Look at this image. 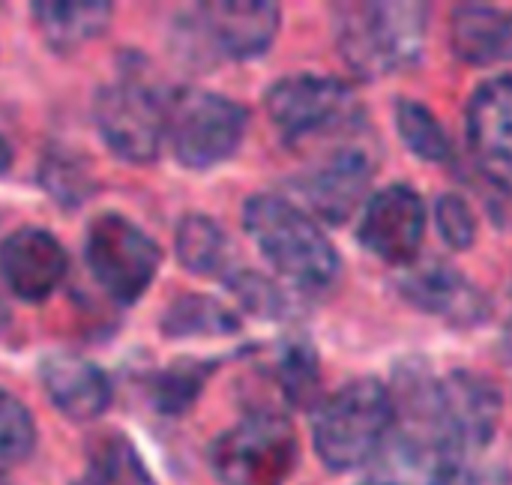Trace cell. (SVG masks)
Masks as SVG:
<instances>
[{"mask_svg": "<svg viewBox=\"0 0 512 485\" xmlns=\"http://www.w3.org/2000/svg\"><path fill=\"white\" fill-rule=\"evenodd\" d=\"M393 426L378 453L384 485H453L465 474L468 453L444 396V378L423 360L399 366L393 381Z\"/></svg>", "mask_w": 512, "mask_h": 485, "instance_id": "cell-1", "label": "cell"}, {"mask_svg": "<svg viewBox=\"0 0 512 485\" xmlns=\"http://www.w3.org/2000/svg\"><path fill=\"white\" fill-rule=\"evenodd\" d=\"M243 228L267 264L300 291H324L342 264L318 219L279 192H258L243 207Z\"/></svg>", "mask_w": 512, "mask_h": 485, "instance_id": "cell-2", "label": "cell"}, {"mask_svg": "<svg viewBox=\"0 0 512 485\" xmlns=\"http://www.w3.org/2000/svg\"><path fill=\"white\" fill-rule=\"evenodd\" d=\"M264 108L285 147L306 159L369 126L360 96L330 75H288L270 84Z\"/></svg>", "mask_w": 512, "mask_h": 485, "instance_id": "cell-3", "label": "cell"}, {"mask_svg": "<svg viewBox=\"0 0 512 485\" xmlns=\"http://www.w3.org/2000/svg\"><path fill=\"white\" fill-rule=\"evenodd\" d=\"M168 102L171 90L156 81L147 60L129 54L117 63L114 78L99 87L93 120L117 159L147 165L159 156L162 141L168 138Z\"/></svg>", "mask_w": 512, "mask_h": 485, "instance_id": "cell-4", "label": "cell"}, {"mask_svg": "<svg viewBox=\"0 0 512 485\" xmlns=\"http://www.w3.org/2000/svg\"><path fill=\"white\" fill-rule=\"evenodd\" d=\"M393 426V396L378 378H357L312 414V444L327 471L345 474L378 459Z\"/></svg>", "mask_w": 512, "mask_h": 485, "instance_id": "cell-5", "label": "cell"}, {"mask_svg": "<svg viewBox=\"0 0 512 485\" xmlns=\"http://www.w3.org/2000/svg\"><path fill=\"white\" fill-rule=\"evenodd\" d=\"M336 12L339 54L360 78H384L423 57L426 3H345Z\"/></svg>", "mask_w": 512, "mask_h": 485, "instance_id": "cell-6", "label": "cell"}, {"mask_svg": "<svg viewBox=\"0 0 512 485\" xmlns=\"http://www.w3.org/2000/svg\"><path fill=\"white\" fill-rule=\"evenodd\" d=\"M207 462L222 485H285L300 462V441L282 411L255 408L210 444Z\"/></svg>", "mask_w": 512, "mask_h": 485, "instance_id": "cell-7", "label": "cell"}, {"mask_svg": "<svg viewBox=\"0 0 512 485\" xmlns=\"http://www.w3.org/2000/svg\"><path fill=\"white\" fill-rule=\"evenodd\" d=\"M249 129V111L219 93L198 87L171 90L168 141L174 159L192 171H210L228 162Z\"/></svg>", "mask_w": 512, "mask_h": 485, "instance_id": "cell-8", "label": "cell"}, {"mask_svg": "<svg viewBox=\"0 0 512 485\" xmlns=\"http://www.w3.org/2000/svg\"><path fill=\"white\" fill-rule=\"evenodd\" d=\"M84 255L93 282L117 306L138 303L162 264L159 243L120 213H99L87 225Z\"/></svg>", "mask_w": 512, "mask_h": 485, "instance_id": "cell-9", "label": "cell"}, {"mask_svg": "<svg viewBox=\"0 0 512 485\" xmlns=\"http://www.w3.org/2000/svg\"><path fill=\"white\" fill-rule=\"evenodd\" d=\"M381 165V141L375 129H363L354 138L336 144L333 150L306 159V171L297 183L312 216L333 225L354 216V210L369 195V186Z\"/></svg>", "mask_w": 512, "mask_h": 485, "instance_id": "cell-10", "label": "cell"}, {"mask_svg": "<svg viewBox=\"0 0 512 485\" xmlns=\"http://www.w3.org/2000/svg\"><path fill=\"white\" fill-rule=\"evenodd\" d=\"M183 24L186 42H192L195 51L228 60H252L276 42L279 6L261 0L201 3Z\"/></svg>", "mask_w": 512, "mask_h": 485, "instance_id": "cell-11", "label": "cell"}, {"mask_svg": "<svg viewBox=\"0 0 512 485\" xmlns=\"http://www.w3.org/2000/svg\"><path fill=\"white\" fill-rule=\"evenodd\" d=\"M426 237V204L408 183H393L363 204L357 240L360 246L390 267L417 264Z\"/></svg>", "mask_w": 512, "mask_h": 485, "instance_id": "cell-12", "label": "cell"}, {"mask_svg": "<svg viewBox=\"0 0 512 485\" xmlns=\"http://www.w3.org/2000/svg\"><path fill=\"white\" fill-rule=\"evenodd\" d=\"M465 126L474 165L512 198V75H498L474 90Z\"/></svg>", "mask_w": 512, "mask_h": 485, "instance_id": "cell-13", "label": "cell"}, {"mask_svg": "<svg viewBox=\"0 0 512 485\" xmlns=\"http://www.w3.org/2000/svg\"><path fill=\"white\" fill-rule=\"evenodd\" d=\"M66 270L69 255L45 228L27 225L0 243V279L21 303H45L66 279Z\"/></svg>", "mask_w": 512, "mask_h": 485, "instance_id": "cell-14", "label": "cell"}, {"mask_svg": "<svg viewBox=\"0 0 512 485\" xmlns=\"http://www.w3.org/2000/svg\"><path fill=\"white\" fill-rule=\"evenodd\" d=\"M399 294L411 306L462 327L480 324L489 315V300L468 282L462 270L444 261L411 264L399 282Z\"/></svg>", "mask_w": 512, "mask_h": 485, "instance_id": "cell-15", "label": "cell"}, {"mask_svg": "<svg viewBox=\"0 0 512 485\" xmlns=\"http://www.w3.org/2000/svg\"><path fill=\"white\" fill-rule=\"evenodd\" d=\"M39 378H42L48 402L72 423L99 420L108 411L111 396H114V387L105 369L69 351L48 354L39 366Z\"/></svg>", "mask_w": 512, "mask_h": 485, "instance_id": "cell-16", "label": "cell"}, {"mask_svg": "<svg viewBox=\"0 0 512 485\" xmlns=\"http://www.w3.org/2000/svg\"><path fill=\"white\" fill-rule=\"evenodd\" d=\"M444 396L453 423L462 435L468 459L489 450L501 426V411H504L501 390L474 372H450L444 375Z\"/></svg>", "mask_w": 512, "mask_h": 485, "instance_id": "cell-17", "label": "cell"}, {"mask_svg": "<svg viewBox=\"0 0 512 485\" xmlns=\"http://www.w3.org/2000/svg\"><path fill=\"white\" fill-rule=\"evenodd\" d=\"M450 42L456 57L471 66L512 63V12L483 3L456 6Z\"/></svg>", "mask_w": 512, "mask_h": 485, "instance_id": "cell-18", "label": "cell"}, {"mask_svg": "<svg viewBox=\"0 0 512 485\" xmlns=\"http://www.w3.org/2000/svg\"><path fill=\"white\" fill-rule=\"evenodd\" d=\"M30 9H33V18L39 24L45 45L60 54L78 51L81 45L99 39L111 27V18H114V3H105V0H84V3L45 0V3H33Z\"/></svg>", "mask_w": 512, "mask_h": 485, "instance_id": "cell-19", "label": "cell"}, {"mask_svg": "<svg viewBox=\"0 0 512 485\" xmlns=\"http://www.w3.org/2000/svg\"><path fill=\"white\" fill-rule=\"evenodd\" d=\"M240 333V318L231 306L207 294L177 297L162 315L165 339H228Z\"/></svg>", "mask_w": 512, "mask_h": 485, "instance_id": "cell-20", "label": "cell"}, {"mask_svg": "<svg viewBox=\"0 0 512 485\" xmlns=\"http://www.w3.org/2000/svg\"><path fill=\"white\" fill-rule=\"evenodd\" d=\"M174 249H177L180 264L195 276H219V279H225L234 270L228 234L210 216H201V213L183 216L180 225H177Z\"/></svg>", "mask_w": 512, "mask_h": 485, "instance_id": "cell-21", "label": "cell"}, {"mask_svg": "<svg viewBox=\"0 0 512 485\" xmlns=\"http://www.w3.org/2000/svg\"><path fill=\"white\" fill-rule=\"evenodd\" d=\"M72 485H156V480L135 444L120 432H108L90 444L87 468Z\"/></svg>", "mask_w": 512, "mask_h": 485, "instance_id": "cell-22", "label": "cell"}, {"mask_svg": "<svg viewBox=\"0 0 512 485\" xmlns=\"http://www.w3.org/2000/svg\"><path fill=\"white\" fill-rule=\"evenodd\" d=\"M270 381L276 384L279 399L288 408H309L318 399L321 387V366L315 348L306 339H288L276 348L270 360Z\"/></svg>", "mask_w": 512, "mask_h": 485, "instance_id": "cell-23", "label": "cell"}, {"mask_svg": "<svg viewBox=\"0 0 512 485\" xmlns=\"http://www.w3.org/2000/svg\"><path fill=\"white\" fill-rule=\"evenodd\" d=\"M219 360H174L150 378V402L162 417H183L204 393Z\"/></svg>", "mask_w": 512, "mask_h": 485, "instance_id": "cell-24", "label": "cell"}, {"mask_svg": "<svg viewBox=\"0 0 512 485\" xmlns=\"http://www.w3.org/2000/svg\"><path fill=\"white\" fill-rule=\"evenodd\" d=\"M396 129H399L402 144L423 162H447L453 156L450 135L426 102L399 99L396 102Z\"/></svg>", "mask_w": 512, "mask_h": 485, "instance_id": "cell-25", "label": "cell"}, {"mask_svg": "<svg viewBox=\"0 0 512 485\" xmlns=\"http://www.w3.org/2000/svg\"><path fill=\"white\" fill-rule=\"evenodd\" d=\"M36 447V423L30 408L0 387V474L30 459Z\"/></svg>", "mask_w": 512, "mask_h": 485, "instance_id": "cell-26", "label": "cell"}, {"mask_svg": "<svg viewBox=\"0 0 512 485\" xmlns=\"http://www.w3.org/2000/svg\"><path fill=\"white\" fill-rule=\"evenodd\" d=\"M222 282H225V288L234 294V300L240 303L243 312H249V315H255V318H264V321H279V318L288 315V297H285L282 288H279L273 279H267V276H261V273H255V270H240V267H234Z\"/></svg>", "mask_w": 512, "mask_h": 485, "instance_id": "cell-27", "label": "cell"}, {"mask_svg": "<svg viewBox=\"0 0 512 485\" xmlns=\"http://www.w3.org/2000/svg\"><path fill=\"white\" fill-rule=\"evenodd\" d=\"M42 189H48L51 198L60 201L66 210H75L93 192V180L69 153H48L42 159Z\"/></svg>", "mask_w": 512, "mask_h": 485, "instance_id": "cell-28", "label": "cell"}, {"mask_svg": "<svg viewBox=\"0 0 512 485\" xmlns=\"http://www.w3.org/2000/svg\"><path fill=\"white\" fill-rule=\"evenodd\" d=\"M435 222H438V234L444 237V243L450 249H456V252L471 249L474 240H477V231H480L471 204L462 195H456V192H447V195L438 198Z\"/></svg>", "mask_w": 512, "mask_h": 485, "instance_id": "cell-29", "label": "cell"}, {"mask_svg": "<svg viewBox=\"0 0 512 485\" xmlns=\"http://www.w3.org/2000/svg\"><path fill=\"white\" fill-rule=\"evenodd\" d=\"M12 156H15V150H12L9 138L0 132V174H6V171H9V165H12Z\"/></svg>", "mask_w": 512, "mask_h": 485, "instance_id": "cell-30", "label": "cell"}, {"mask_svg": "<svg viewBox=\"0 0 512 485\" xmlns=\"http://www.w3.org/2000/svg\"><path fill=\"white\" fill-rule=\"evenodd\" d=\"M504 357H507V363H512V324L507 327V336H504Z\"/></svg>", "mask_w": 512, "mask_h": 485, "instance_id": "cell-31", "label": "cell"}, {"mask_svg": "<svg viewBox=\"0 0 512 485\" xmlns=\"http://www.w3.org/2000/svg\"><path fill=\"white\" fill-rule=\"evenodd\" d=\"M9 321V312H6V306L0 303V330H3V324Z\"/></svg>", "mask_w": 512, "mask_h": 485, "instance_id": "cell-32", "label": "cell"}, {"mask_svg": "<svg viewBox=\"0 0 512 485\" xmlns=\"http://www.w3.org/2000/svg\"><path fill=\"white\" fill-rule=\"evenodd\" d=\"M0 485H9V477H3V474H0Z\"/></svg>", "mask_w": 512, "mask_h": 485, "instance_id": "cell-33", "label": "cell"}, {"mask_svg": "<svg viewBox=\"0 0 512 485\" xmlns=\"http://www.w3.org/2000/svg\"><path fill=\"white\" fill-rule=\"evenodd\" d=\"M363 485H384V483H378V480H369V483H363Z\"/></svg>", "mask_w": 512, "mask_h": 485, "instance_id": "cell-34", "label": "cell"}]
</instances>
